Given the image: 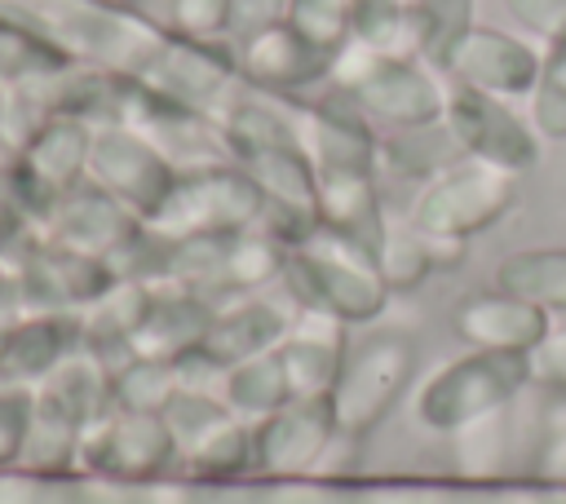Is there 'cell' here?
Wrapping results in <instances>:
<instances>
[{
	"mask_svg": "<svg viewBox=\"0 0 566 504\" xmlns=\"http://www.w3.org/2000/svg\"><path fill=\"white\" fill-rule=\"evenodd\" d=\"M137 217L111 199L97 181H84L75 186L71 195H62L49 217H44V239L49 243H62V248H75V252H88V256H102L111 265V256L137 234Z\"/></svg>",
	"mask_w": 566,
	"mask_h": 504,
	"instance_id": "cell-16",
	"label": "cell"
},
{
	"mask_svg": "<svg viewBox=\"0 0 566 504\" xmlns=\"http://www.w3.org/2000/svg\"><path fill=\"white\" fill-rule=\"evenodd\" d=\"M84 345L75 314H35L27 309L18 323L0 332V389H40L62 358Z\"/></svg>",
	"mask_w": 566,
	"mask_h": 504,
	"instance_id": "cell-17",
	"label": "cell"
},
{
	"mask_svg": "<svg viewBox=\"0 0 566 504\" xmlns=\"http://www.w3.org/2000/svg\"><path fill=\"white\" fill-rule=\"evenodd\" d=\"M177 460L181 451L164 416H142V411H111L106 420L84 429V442H80V473L115 486L164 482Z\"/></svg>",
	"mask_w": 566,
	"mask_h": 504,
	"instance_id": "cell-6",
	"label": "cell"
},
{
	"mask_svg": "<svg viewBox=\"0 0 566 504\" xmlns=\"http://www.w3.org/2000/svg\"><path fill=\"white\" fill-rule=\"evenodd\" d=\"M495 287L539 305L553 318H566V248H517L500 256Z\"/></svg>",
	"mask_w": 566,
	"mask_h": 504,
	"instance_id": "cell-24",
	"label": "cell"
},
{
	"mask_svg": "<svg viewBox=\"0 0 566 504\" xmlns=\"http://www.w3.org/2000/svg\"><path fill=\"white\" fill-rule=\"evenodd\" d=\"M221 402L230 407V416H239L248 424L274 416L283 402H292V385H287V371H283L279 349L226 367V376H221Z\"/></svg>",
	"mask_w": 566,
	"mask_h": 504,
	"instance_id": "cell-25",
	"label": "cell"
},
{
	"mask_svg": "<svg viewBox=\"0 0 566 504\" xmlns=\"http://www.w3.org/2000/svg\"><path fill=\"white\" fill-rule=\"evenodd\" d=\"M473 4L478 0H416V13L424 22V57L433 66H442L447 53L473 31Z\"/></svg>",
	"mask_w": 566,
	"mask_h": 504,
	"instance_id": "cell-36",
	"label": "cell"
},
{
	"mask_svg": "<svg viewBox=\"0 0 566 504\" xmlns=\"http://www.w3.org/2000/svg\"><path fill=\"white\" fill-rule=\"evenodd\" d=\"M261 195L248 181V172L226 159V164H208L195 172H181L172 195L164 199L159 217L146 221L168 239H190V234H239L261 225Z\"/></svg>",
	"mask_w": 566,
	"mask_h": 504,
	"instance_id": "cell-5",
	"label": "cell"
},
{
	"mask_svg": "<svg viewBox=\"0 0 566 504\" xmlns=\"http://www.w3.org/2000/svg\"><path fill=\"white\" fill-rule=\"evenodd\" d=\"M35 416V393L31 389H0V473L18 469L27 433Z\"/></svg>",
	"mask_w": 566,
	"mask_h": 504,
	"instance_id": "cell-37",
	"label": "cell"
},
{
	"mask_svg": "<svg viewBox=\"0 0 566 504\" xmlns=\"http://www.w3.org/2000/svg\"><path fill=\"white\" fill-rule=\"evenodd\" d=\"M455 336L469 345V349H495V354H526L548 336L553 327V314H544L539 305L513 296V292H473L455 305V318H451Z\"/></svg>",
	"mask_w": 566,
	"mask_h": 504,
	"instance_id": "cell-18",
	"label": "cell"
},
{
	"mask_svg": "<svg viewBox=\"0 0 566 504\" xmlns=\"http://www.w3.org/2000/svg\"><path fill=\"white\" fill-rule=\"evenodd\" d=\"M442 124L455 137L464 159L491 164V168L513 172V177H522L539 164V137H535L531 119L513 111V102H500V97H486L478 88L447 80Z\"/></svg>",
	"mask_w": 566,
	"mask_h": 504,
	"instance_id": "cell-8",
	"label": "cell"
},
{
	"mask_svg": "<svg viewBox=\"0 0 566 504\" xmlns=\"http://www.w3.org/2000/svg\"><path fill=\"white\" fill-rule=\"evenodd\" d=\"M181 389L177 363L164 358H142L128 354L111 367V393H115V411H142V416H164V407L172 402V393Z\"/></svg>",
	"mask_w": 566,
	"mask_h": 504,
	"instance_id": "cell-30",
	"label": "cell"
},
{
	"mask_svg": "<svg viewBox=\"0 0 566 504\" xmlns=\"http://www.w3.org/2000/svg\"><path fill=\"white\" fill-rule=\"evenodd\" d=\"M177 464L186 469V477L195 486H230V482H243L252 473V424L239 420V416L221 420L212 433H203L195 447H186Z\"/></svg>",
	"mask_w": 566,
	"mask_h": 504,
	"instance_id": "cell-26",
	"label": "cell"
},
{
	"mask_svg": "<svg viewBox=\"0 0 566 504\" xmlns=\"http://www.w3.org/2000/svg\"><path fill=\"white\" fill-rule=\"evenodd\" d=\"M181 168L133 124H106L93 133L88 181H97L111 199H119L137 221H155L164 199L172 195Z\"/></svg>",
	"mask_w": 566,
	"mask_h": 504,
	"instance_id": "cell-7",
	"label": "cell"
},
{
	"mask_svg": "<svg viewBox=\"0 0 566 504\" xmlns=\"http://www.w3.org/2000/svg\"><path fill=\"white\" fill-rule=\"evenodd\" d=\"M234 62L243 88H256L265 97H310L327 88L332 57L318 53L310 40H301L287 22L234 35Z\"/></svg>",
	"mask_w": 566,
	"mask_h": 504,
	"instance_id": "cell-14",
	"label": "cell"
},
{
	"mask_svg": "<svg viewBox=\"0 0 566 504\" xmlns=\"http://www.w3.org/2000/svg\"><path fill=\"white\" fill-rule=\"evenodd\" d=\"M416 376V345L402 332H376L358 349H349L327 402L336 416V433L363 442L380 429V420L398 407Z\"/></svg>",
	"mask_w": 566,
	"mask_h": 504,
	"instance_id": "cell-4",
	"label": "cell"
},
{
	"mask_svg": "<svg viewBox=\"0 0 566 504\" xmlns=\"http://www.w3.org/2000/svg\"><path fill=\"white\" fill-rule=\"evenodd\" d=\"M296 141L314 159L318 172L336 168H371L380 172V128L336 88L310 93V97H287Z\"/></svg>",
	"mask_w": 566,
	"mask_h": 504,
	"instance_id": "cell-12",
	"label": "cell"
},
{
	"mask_svg": "<svg viewBox=\"0 0 566 504\" xmlns=\"http://www.w3.org/2000/svg\"><path fill=\"white\" fill-rule=\"evenodd\" d=\"M164 31L186 40H234V0H164Z\"/></svg>",
	"mask_w": 566,
	"mask_h": 504,
	"instance_id": "cell-35",
	"label": "cell"
},
{
	"mask_svg": "<svg viewBox=\"0 0 566 504\" xmlns=\"http://www.w3.org/2000/svg\"><path fill=\"white\" fill-rule=\"evenodd\" d=\"M279 358H283V371H287L292 398H327L336 376H340V367H345V358H349L345 323H336L327 314L296 309L292 332L279 345Z\"/></svg>",
	"mask_w": 566,
	"mask_h": 504,
	"instance_id": "cell-21",
	"label": "cell"
},
{
	"mask_svg": "<svg viewBox=\"0 0 566 504\" xmlns=\"http://www.w3.org/2000/svg\"><path fill=\"white\" fill-rule=\"evenodd\" d=\"M380 133L438 124L447 111V75L424 57H380L354 93H345Z\"/></svg>",
	"mask_w": 566,
	"mask_h": 504,
	"instance_id": "cell-11",
	"label": "cell"
},
{
	"mask_svg": "<svg viewBox=\"0 0 566 504\" xmlns=\"http://www.w3.org/2000/svg\"><path fill=\"white\" fill-rule=\"evenodd\" d=\"M526 119L539 141H566V88L539 80L526 97Z\"/></svg>",
	"mask_w": 566,
	"mask_h": 504,
	"instance_id": "cell-38",
	"label": "cell"
},
{
	"mask_svg": "<svg viewBox=\"0 0 566 504\" xmlns=\"http://www.w3.org/2000/svg\"><path fill=\"white\" fill-rule=\"evenodd\" d=\"M212 301L186 287H159L155 305L142 323V332L133 336V354L142 358H164V363H181L186 354H195L208 336L212 323Z\"/></svg>",
	"mask_w": 566,
	"mask_h": 504,
	"instance_id": "cell-22",
	"label": "cell"
},
{
	"mask_svg": "<svg viewBox=\"0 0 566 504\" xmlns=\"http://www.w3.org/2000/svg\"><path fill=\"white\" fill-rule=\"evenodd\" d=\"M517 208V177L500 172L478 159H455L447 172L420 186L411 203V225L429 239H455L469 243L500 225Z\"/></svg>",
	"mask_w": 566,
	"mask_h": 504,
	"instance_id": "cell-3",
	"label": "cell"
},
{
	"mask_svg": "<svg viewBox=\"0 0 566 504\" xmlns=\"http://www.w3.org/2000/svg\"><path fill=\"white\" fill-rule=\"evenodd\" d=\"M13 279L22 287L27 309H35V314H75L80 318L88 305H97L111 292L115 270L102 256H88V252L40 239V248L31 252V261Z\"/></svg>",
	"mask_w": 566,
	"mask_h": 504,
	"instance_id": "cell-15",
	"label": "cell"
},
{
	"mask_svg": "<svg viewBox=\"0 0 566 504\" xmlns=\"http://www.w3.org/2000/svg\"><path fill=\"white\" fill-rule=\"evenodd\" d=\"M531 376L544 389H566V318H553L548 336L531 349Z\"/></svg>",
	"mask_w": 566,
	"mask_h": 504,
	"instance_id": "cell-40",
	"label": "cell"
},
{
	"mask_svg": "<svg viewBox=\"0 0 566 504\" xmlns=\"http://www.w3.org/2000/svg\"><path fill=\"white\" fill-rule=\"evenodd\" d=\"M376 270H380L389 292H416L438 270V256H433V243L411 221L407 225L389 221V234H385V243L376 252Z\"/></svg>",
	"mask_w": 566,
	"mask_h": 504,
	"instance_id": "cell-31",
	"label": "cell"
},
{
	"mask_svg": "<svg viewBox=\"0 0 566 504\" xmlns=\"http://www.w3.org/2000/svg\"><path fill=\"white\" fill-rule=\"evenodd\" d=\"M292 318H296V305H279L265 292H256V296H226V301H217L208 336H203L199 349L217 367H234L243 358L279 349L283 336L292 332Z\"/></svg>",
	"mask_w": 566,
	"mask_h": 504,
	"instance_id": "cell-19",
	"label": "cell"
},
{
	"mask_svg": "<svg viewBox=\"0 0 566 504\" xmlns=\"http://www.w3.org/2000/svg\"><path fill=\"white\" fill-rule=\"evenodd\" d=\"M35 398L53 411H62L71 424L93 429L97 420H106L115 411V393H111V363L93 349H75L71 358L57 363V371L35 389Z\"/></svg>",
	"mask_w": 566,
	"mask_h": 504,
	"instance_id": "cell-23",
	"label": "cell"
},
{
	"mask_svg": "<svg viewBox=\"0 0 566 504\" xmlns=\"http://www.w3.org/2000/svg\"><path fill=\"white\" fill-rule=\"evenodd\" d=\"M137 80L150 84L155 93L186 102L195 111H208V115H221L230 106V97L243 88L239 62H234V40H186L172 31H164L159 49L150 53V62Z\"/></svg>",
	"mask_w": 566,
	"mask_h": 504,
	"instance_id": "cell-9",
	"label": "cell"
},
{
	"mask_svg": "<svg viewBox=\"0 0 566 504\" xmlns=\"http://www.w3.org/2000/svg\"><path fill=\"white\" fill-rule=\"evenodd\" d=\"M287 256H292V248L279 234H270L265 225L230 234V243H226V296H256L270 283H283Z\"/></svg>",
	"mask_w": 566,
	"mask_h": 504,
	"instance_id": "cell-27",
	"label": "cell"
},
{
	"mask_svg": "<svg viewBox=\"0 0 566 504\" xmlns=\"http://www.w3.org/2000/svg\"><path fill=\"white\" fill-rule=\"evenodd\" d=\"M111 4H137V0H111Z\"/></svg>",
	"mask_w": 566,
	"mask_h": 504,
	"instance_id": "cell-42",
	"label": "cell"
},
{
	"mask_svg": "<svg viewBox=\"0 0 566 504\" xmlns=\"http://www.w3.org/2000/svg\"><path fill=\"white\" fill-rule=\"evenodd\" d=\"M283 22L332 57L354 40V0H287Z\"/></svg>",
	"mask_w": 566,
	"mask_h": 504,
	"instance_id": "cell-33",
	"label": "cell"
},
{
	"mask_svg": "<svg viewBox=\"0 0 566 504\" xmlns=\"http://www.w3.org/2000/svg\"><path fill=\"white\" fill-rule=\"evenodd\" d=\"M513 407L509 411H495V416H486V420H478V424H469L460 433H451L455 438V473L464 482L491 486V482H500L513 469V442H517Z\"/></svg>",
	"mask_w": 566,
	"mask_h": 504,
	"instance_id": "cell-28",
	"label": "cell"
},
{
	"mask_svg": "<svg viewBox=\"0 0 566 504\" xmlns=\"http://www.w3.org/2000/svg\"><path fill=\"white\" fill-rule=\"evenodd\" d=\"M318 230L332 239H345L349 248L376 256L385 234H389V217L380 203V186L371 168H336V172H318Z\"/></svg>",
	"mask_w": 566,
	"mask_h": 504,
	"instance_id": "cell-20",
	"label": "cell"
},
{
	"mask_svg": "<svg viewBox=\"0 0 566 504\" xmlns=\"http://www.w3.org/2000/svg\"><path fill=\"white\" fill-rule=\"evenodd\" d=\"M531 482L566 495V389H548L531 447Z\"/></svg>",
	"mask_w": 566,
	"mask_h": 504,
	"instance_id": "cell-32",
	"label": "cell"
},
{
	"mask_svg": "<svg viewBox=\"0 0 566 504\" xmlns=\"http://www.w3.org/2000/svg\"><path fill=\"white\" fill-rule=\"evenodd\" d=\"M504 9L522 31L539 35L544 44L566 35V0H504Z\"/></svg>",
	"mask_w": 566,
	"mask_h": 504,
	"instance_id": "cell-39",
	"label": "cell"
},
{
	"mask_svg": "<svg viewBox=\"0 0 566 504\" xmlns=\"http://www.w3.org/2000/svg\"><path fill=\"white\" fill-rule=\"evenodd\" d=\"M539 66H544V53L526 35H513V31L473 22V31L447 53V62L438 71L451 84L478 88L486 97L522 102L539 84Z\"/></svg>",
	"mask_w": 566,
	"mask_h": 504,
	"instance_id": "cell-13",
	"label": "cell"
},
{
	"mask_svg": "<svg viewBox=\"0 0 566 504\" xmlns=\"http://www.w3.org/2000/svg\"><path fill=\"white\" fill-rule=\"evenodd\" d=\"M221 420H230V407L217 398V393H208V389H177L172 393V402L164 407V424H168V433H172V442H177V451H186V447H195L203 433H212Z\"/></svg>",
	"mask_w": 566,
	"mask_h": 504,
	"instance_id": "cell-34",
	"label": "cell"
},
{
	"mask_svg": "<svg viewBox=\"0 0 566 504\" xmlns=\"http://www.w3.org/2000/svg\"><path fill=\"white\" fill-rule=\"evenodd\" d=\"M460 155L455 137L447 133V124H424V128H402V133H380V168L398 172V177H416V181H433L438 172H447Z\"/></svg>",
	"mask_w": 566,
	"mask_h": 504,
	"instance_id": "cell-29",
	"label": "cell"
},
{
	"mask_svg": "<svg viewBox=\"0 0 566 504\" xmlns=\"http://www.w3.org/2000/svg\"><path fill=\"white\" fill-rule=\"evenodd\" d=\"M283 13H287V0H234V35L274 27L283 22Z\"/></svg>",
	"mask_w": 566,
	"mask_h": 504,
	"instance_id": "cell-41",
	"label": "cell"
},
{
	"mask_svg": "<svg viewBox=\"0 0 566 504\" xmlns=\"http://www.w3.org/2000/svg\"><path fill=\"white\" fill-rule=\"evenodd\" d=\"M535 385L526 354H495V349H469L438 367L416 389V420L429 433H460L495 411H509L526 389Z\"/></svg>",
	"mask_w": 566,
	"mask_h": 504,
	"instance_id": "cell-2",
	"label": "cell"
},
{
	"mask_svg": "<svg viewBox=\"0 0 566 504\" xmlns=\"http://www.w3.org/2000/svg\"><path fill=\"white\" fill-rule=\"evenodd\" d=\"M283 292L296 309L327 314L345 327H363V323L380 318L394 296L376 270V256H367L323 230L314 239H305L301 248H292L287 270H283Z\"/></svg>",
	"mask_w": 566,
	"mask_h": 504,
	"instance_id": "cell-1",
	"label": "cell"
},
{
	"mask_svg": "<svg viewBox=\"0 0 566 504\" xmlns=\"http://www.w3.org/2000/svg\"><path fill=\"white\" fill-rule=\"evenodd\" d=\"M336 438L340 433L327 398H292L274 416L252 424V473H261L265 482L318 477Z\"/></svg>",
	"mask_w": 566,
	"mask_h": 504,
	"instance_id": "cell-10",
	"label": "cell"
}]
</instances>
